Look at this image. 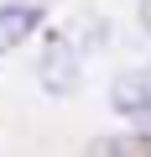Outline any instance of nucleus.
Wrapping results in <instances>:
<instances>
[{"label":"nucleus","instance_id":"obj_1","mask_svg":"<svg viewBox=\"0 0 151 157\" xmlns=\"http://www.w3.org/2000/svg\"><path fill=\"white\" fill-rule=\"evenodd\" d=\"M110 105H115V115H125L135 126H151V63L115 78L110 84Z\"/></svg>","mask_w":151,"mask_h":157},{"label":"nucleus","instance_id":"obj_2","mask_svg":"<svg viewBox=\"0 0 151 157\" xmlns=\"http://www.w3.org/2000/svg\"><path fill=\"white\" fill-rule=\"evenodd\" d=\"M42 26V6H26V0H5L0 6V52L21 47L31 32Z\"/></svg>","mask_w":151,"mask_h":157},{"label":"nucleus","instance_id":"obj_3","mask_svg":"<svg viewBox=\"0 0 151 157\" xmlns=\"http://www.w3.org/2000/svg\"><path fill=\"white\" fill-rule=\"evenodd\" d=\"M37 73H42V84H47L52 94H73V78H78V68H73V47L57 37V42L42 52V68H37Z\"/></svg>","mask_w":151,"mask_h":157},{"label":"nucleus","instance_id":"obj_4","mask_svg":"<svg viewBox=\"0 0 151 157\" xmlns=\"http://www.w3.org/2000/svg\"><path fill=\"white\" fill-rule=\"evenodd\" d=\"M141 26L151 32V0H141Z\"/></svg>","mask_w":151,"mask_h":157}]
</instances>
